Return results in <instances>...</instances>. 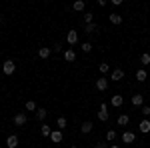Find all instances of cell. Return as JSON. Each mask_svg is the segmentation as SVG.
<instances>
[{
    "label": "cell",
    "instance_id": "6da1fadb",
    "mask_svg": "<svg viewBox=\"0 0 150 148\" xmlns=\"http://www.w3.org/2000/svg\"><path fill=\"white\" fill-rule=\"evenodd\" d=\"M14 70H16V64H14V60H6V62L2 64V72H4L6 76L14 74Z\"/></svg>",
    "mask_w": 150,
    "mask_h": 148
},
{
    "label": "cell",
    "instance_id": "7a4b0ae2",
    "mask_svg": "<svg viewBox=\"0 0 150 148\" xmlns=\"http://www.w3.org/2000/svg\"><path fill=\"white\" fill-rule=\"evenodd\" d=\"M66 42H68L70 46L78 44V32H76V30H70L68 34H66Z\"/></svg>",
    "mask_w": 150,
    "mask_h": 148
},
{
    "label": "cell",
    "instance_id": "3957f363",
    "mask_svg": "<svg viewBox=\"0 0 150 148\" xmlns=\"http://www.w3.org/2000/svg\"><path fill=\"white\" fill-rule=\"evenodd\" d=\"M98 120L100 122H106L108 120V106L102 102V106H100V110H98Z\"/></svg>",
    "mask_w": 150,
    "mask_h": 148
},
{
    "label": "cell",
    "instance_id": "277c9868",
    "mask_svg": "<svg viewBox=\"0 0 150 148\" xmlns=\"http://www.w3.org/2000/svg\"><path fill=\"white\" fill-rule=\"evenodd\" d=\"M134 140H136V134H134V132H130V130H126V132L122 134V142H124V144H132Z\"/></svg>",
    "mask_w": 150,
    "mask_h": 148
},
{
    "label": "cell",
    "instance_id": "5b68a950",
    "mask_svg": "<svg viewBox=\"0 0 150 148\" xmlns=\"http://www.w3.org/2000/svg\"><path fill=\"white\" fill-rule=\"evenodd\" d=\"M122 78H124V70L122 68H114L110 72V80H116L118 82V80H122Z\"/></svg>",
    "mask_w": 150,
    "mask_h": 148
},
{
    "label": "cell",
    "instance_id": "8992f818",
    "mask_svg": "<svg viewBox=\"0 0 150 148\" xmlns=\"http://www.w3.org/2000/svg\"><path fill=\"white\" fill-rule=\"evenodd\" d=\"M26 120H28V118H26V114H24V112H18L16 116H14V124H16V126H24V124H26Z\"/></svg>",
    "mask_w": 150,
    "mask_h": 148
},
{
    "label": "cell",
    "instance_id": "52a82bcc",
    "mask_svg": "<svg viewBox=\"0 0 150 148\" xmlns=\"http://www.w3.org/2000/svg\"><path fill=\"white\" fill-rule=\"evenodd\" d=\"M130 102H132V106H144V96H140V94H134L132 98H130Z\"/></svg>",
    "mask_w": 150,
    "mask_h": 148
},
{
    "label": "cell",
    "instance_id": "ba28073f",
    "mask_svg": "<svg viewBox=\"0 0 150 148\" xmlns=\"http://www.w3.org/2000/svg\"><path fill=\"white\" fill-rule=\"evenodd\" d=\"M50 140H52L54 144H60V142H62V130H52V134H50Z\"/></svg>",
    "mask_w": 150,
    "mask_h": 148
},
{
    "label": "cell",
    "instance_id": "9c48e42d",
    "mask_svg": "<svg viewBox=\"0 0 150 148\" xmlns=\"http://www.w3.org/2000/svg\"><path fill=\"white\" fill-rule=\"evenodd\" d=\"M96 88H98L100 92H104L106 88H108V80L104 78V76H100V78L96 80Z\"/></svg>",
    "mask_w": 150,
    "mask_h": 148
},
{
    "label": "cell",
    "instance_id": "30bf717a",
    "mask_svg": "<svg viewBox=\"0 0 150 148\" xmlns=\"http://www.w3.org/2000/svg\"><path fill=\"white\" fill-rule=\"evenodd\" d=\"M138 128H140L142 134H148V132H150V120H148V118H144V120L138 124Z\"/></svg>",
    "mask_w": 150,
    "mask_h": 148
},
{
    "label": "cell",
    "instance_id": "8fae6325",
    "mask_svg": "<svg viewBox=\"0 0 150 148\" xmlns=\"http://www.w3.org/2000/svg\"><path fill=\"white\" fill-rule=\"evenodd\" d=\"M6 146L8 148H16L18 146V136H16V134H10V136L6 138Z\"/></svg>",
    "mask_w": 150,
    "mask_h": 148
},
{
    "label": "cell",
    "instance_id": "7c38bea8",
    "mask_svg": "<svg viewBox=\"0 0 150 148\" xmlns=\"http://www.w3.org/2000/svg\"><path fill=\"white\" fill-rule=\"evenodd\" d=\"M92 122H90V120H86V122H82V126H80V132L82 134H90V132H92Z\"/></svg>",
    "mask_w": 150,
    "mask_h": 148
},
{
    "label": "cell",
    "instance_id": "4fadbf2b",
    "mask_svg": "<svg viewBox=\"0 0 150 148\" xmlns=\"http://www.w3.org/2000/svg\"><path fill=\"white\" fill-rule=\"evenodd\" d=\"M110 104H112V106H116V108H120V106L124 104V98H122L120 94H116V96H112V98H110Z\"/></svg>",
    "mask_w": 150,
    "mask_h": 148
},
{
    "label": "cell",
    "instance_id": "5bb4252c",
    "mask_svg": "<svg viewBox=\"0 0 150 148\" xmlns=\"http://www.w3.org/2000/svg\"><path fill=\"white\" fill-rule=\"evenodd\" d=\"M64 60H66V62H74V60H76V52H74L72 48H68V50L64 52Z\"/></svg>",
    "mask_w": 150,
    "mask_h": 148
},
{
    "label": "cell",
    "instance_id": "9a60e30c",
    "mask_svg": "<svg viewBox=\"0 0 150 148\" xmlns=\"http://www.w3.org/2000/svg\"><path fill=\"white\" fill-rule=\"evenodd\" d=\"M50 52H52V48H38V58L46 60V58L50 56Z\"/></svg>",
    "mask_w": 150,
    "mask_h": 148
},
{
    "label": "cell",
    "instance_id": "2e32d148",
    "mask_svg": "<svg viewBox=\"0 0 150 148\" xmlns=\"http://www.w3.org/2000/svg\"><path fill=\"white\" fill-rule=\"evenodd\" d=\"M148 78V72H146V70L142 68V70H138V72H136V80H138V82H144V80Z\"/></svg>",
    "mask_w": 150,
    "mask_h": 148
},
{
    "label": "cell",
    "instance_id": "e0dca14e",
    "mask_svg": "<svg viewBox=\"0 0 150 148\" xmlns=\"http://www.w3.org/2000/svg\"><path fill=\"white\" fill-rule=\"evenodd\" d=\"M84 6H86V2H84V0H76V2L72 4V8H74V10H76V12L84 10Z\"/></svg>",
    "mask_w": 150,
    "mask_h": 148
},
{
    "label": "cell",
    "instance_id": "ac0fdd59",
    "mask_svg": "<svg viewBox=\"0 0 150 148\" xmlns=\"http://www.w3.org/2000/svg\"><path fill=\"white\" fill-rule=\"evenodd\" d=\"M128 122H130V116H128V114H120V116H118V124L120 126H126Z\"/></svg>",
    "mask_w": 150,
    "mask_h": 148
},
{
    "label": "cell",
    "instance_id": "d6986e66",
    "mask_svg": "<svg viewBox=\"0 0 150 148\" xmlns=\"http://www.w3.org/2000/svg\"><path fill=\"white\" fill-rule=\"evenodd\" d=\"M40 132H42V136H50V134H52V126L42 124L40 126Z\"/></svg>",
    "mask_w": 150,
    "mask_h": 148
},
{
    "label": "cell",
    "instance_id": "ffe728a7",
    "mask_svg": "<svg viewBox=\"0 0 150 148\" xmlns=\"http://www.w3.org/2000/svg\"><path fill=\"white\" fill-rule=\"evenodd\" d=\"M46 108H38V110H36V118H38V120H44V118H46Z\"/></svg>",
    "mask_w": 150,
    "mask_h": 148
},
{
    "label": "cell",
    "instance_id": "44dd1931",
    "mask_svg": "<svg viewBox=\"0 0 150 148\" xmlns=\"http://www.w3.org/2000/svg\"><path fill=\"white\" fill-rule=\"evenodd\" d=\"M84 28H86V32H88V34H92V32H96V30H98V26H96V24H84Z\"/></svg>",
    "mask_w": 150,
    "mask_h": 148
},
{
    "label": "cell",
    "instance_id": "7402d4cb",
    "mask_svg": "<svg viewBox=\"0 0 150 148\" xmlns=\"http://www.w3.org/2000/svg\"><path fill=\"white\" fill-rule=\"evenodd\" d=\"M110 22H112V24H122V16H118V14H110Z\"/></svg>",
    "mask_w": 150,
    "mask_h": 148
},
{
    "label": "cell",
    "instance_id": "603a6c76",
    "mask_svg": "<svg viewBox=\"0 0 150 148\" xmlns=\"http://www.w3.org/2000/svg\"><path fill=\"white\" fill-rule=\"evenodd\" d=\"M26 110H30V112H36V110H38L34 100H28V102H26Z\"/></svg>",
    "mask_w": 150,
    "mask_h": 148
},
{
    "label": "cell",
    "instance_id": "cb8c5ba5",
    "mask_svg": "<svg viewBox=\"0 0 150 148\" xmlns=\"http://www.w3.org/2000/svg\"><path fill=\"white\" fill-rule=\"evenodd\" d=\"M98 70H100V74L104 76L106 72H110V66H108V64H104V62H102V64H98Z\"/></svg>",
    "mask_w": 150,
    "mask_h": 148
},
{
    "label": "cell",
    "instance_id": "d4e9b609",
    "mask_svg": "<svg viewBox=\"0 0 150 148\" xmlns=\"http://www.w3.org/2000/svg\"><path fill=\"white\" fill-rule=\"evenodd\" d=\"M92 20H94V14L92 12H86L84 14V24H92Z\"/></svg>",
    "mask_w": 150,
    "mask_h": 148
},
{
    "label": "cell",
    "instance_id": "484cf974",
    "mask_svg": "<svg viewBox=\"0 0 150 148\" xmlns=\"http://www.w3.org/2000/svg\"><path fill=\"white\" fill-rule=\"evenodd\" d=\"M56 126H58V128H66V118H64V116H60V118L56 120Z\"/></svg>",
    "mask_w": 150,
    "mask_h": 148
},
{
    "label": "cell",
    "instance_id": "4316f807",
    "mask_svg": "<svg viewBox=\"0 0 150 148\" xmlns=\"http://www.w3.org/2000/svg\"><path fill=\"white\" fill-rule=\"evenodd\" d=\"M140 62L146 64V66H150V54H142V56H140Z\"/></svg>",
    "mask_w": 150,
    "mask_h": 148
},
{
    "label": "cell",
    "instance_id": "83f0119b",
    "mask_svg": "<svg viewBox=\"0 0 150 148\" xmlns=\"http://www.w3.org/2000/svg\"><path fill=\"white\" fill-rule=\"evenodd\" d=\"M114 138H116V130H108V134H106V140H108V142H112Z\"/></svg>",
    "mask_w": 150,
    "mask_h": 148
},
{
    "label": "cell",
    "instance_id": "f1b7e54d",
    "mask_svg": "<svg viewBox=\"0 0 150 148\" xmlns=\"http://www.w3.org/2000/svg\"><path fill=\"white\" fill-rule=\"evenodd\" d=\"M80 48H82V52H90V50H92V44H90V42H84Z\"/></svg>",
    "mask_w": 150,
    "mask_h": 148
},
{
    "label": "cell",
    "instance_id": "f546056e",
    "mask_svg": "<svg viewBox=\"0 0 150 148\" xmlns=\"http://www.w3.org/2000/svg\"><path fill=\"white\" fill-rule=\"evenodd\" d=\"M140 112H142V116H150V106H142Z\"/></svg>",
    "mask_w": 150,
    "mask_h": 148
},
{
    "label": "cell",
    "instance_id": "4dcf8cb0",
    "mask_svg": "<svg viewBox=\"0 0 150 148\" xmlns=\"http://www.w3.org/2000/svg\"><path fill=\"white\" fill-rule=\"evenodd\" d=\"M52 50H54V52H60V50H62V44H60V42H56V44H54V48H52Z\"/></svg>",
    "mask_w": 150,
    "mask_h": 148
},
{
    "label": "cell",
    "instance_id": "1f68e13d",
    "mask_svg": "<svg viewBox=\"0 0 150 148\" xmlns=\"http://www.w3.org/2000/svg\"><path fill=\"white\" fill-rule=\"evenodd\" d=\"M94 148H110L108 144H102V142H98V144H94Z\"/></svg>",
    "mask_w": 150,
    "mask_h": 148
},
{
    "label": "cell",
    "instance_id": "d6a6232c",
    "mask_svg": "<svg viewBox=\"0 0 150 148\" xmlns=\"http://www.w3.org/2000/svg\"><path fill=\"white\" fill-rule=\"evenodd\" d=\"M110 148H120V146H118V144H110Z\"/></svg>",
    "mask_w": 150,
    "mask_h": 148
},
{
    "label": "cell",
    "instance_id": "836d02e7",
    "mask_svg": "<svg viewBox=\"0 0 150 148\" xmlns=\"http://www.w3.org/2000/svg\"><path fill=\"white\" fill-rule=\"evenodd\" d=\"M70 148H78V146H70Z\"/></svg>",
    "mask_w": 150,
    "mask_h": 148
}]
</instances>
